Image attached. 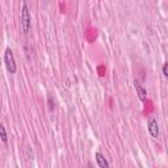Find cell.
<instances>
[{
	"label": "cell",
	"mask_w": 168,
	"mask_h": 168,
	"mask_svg": "<svg viewBox=\"0 0 168 168\" xmlns=\"http://www.w3.org/2000/svg\"><path fill=\"white\" fill-rule=\"evenodd\" d=\"M30 24H32V20H30V15H29L28 5H26V3L24 1L22 9H21V26H22L24 33H29V30H30Z\"/></svg>",
	"instance_id": "cell-1"
},
{
	"label": "cell",
	"mask_w": 168,
	"mask_h": 168,
	"mask_svg": "<svg viewBox=\"0 0 168 168\" xmlns=\"http://www.w3.org/2000/svg\"><path fill=\"white\" fill-rule=\"evenodd\" d=\"M4 62H5V66H7V69H8V71H9L11 74H15L16 72V63H15V58H13V54H12V50L11 49L5 50Z\"/></svg>",
	"instance_id": "cell-2"
},
{
	"label": "cell",
	"mask_w": 168,
	"mask_h": 168,
	"mask_svg": "<svg viewBox=\"0 0 168 168\" xmlns=\"http://www.w3.org/2000/svg\"><path fill=\"white\" fill-rule=\"evenodd\" d=\"M149 131H150V134H151V137H154V138L159 137V126H158V122H156L155 118H150Z\"/></svg>",
	"instance_id": "cell-3"
},
{
	"label": "cell",
	"mask_w": 168,
	"mask_h": 168,
	"mask_svg": "<svg viewBox=\"0 0 168 168\" xmlns=\"http://www.w3.org/2000/svg\"><path fill=\"white\" fill-rule=\"evenodd\" d=\"M134 87H135V89H137V95H138V97L140 99V101H144V100H146V95H147L146 89H144V88L142 87L137 80L134 81Z\"/></svg>",
	"instance_id": "cell-4"
},
{
	"label": "cell",
	"mask_w": 168,
	"mask_h": 168,
	"mask_svg": "<svg viewBox=\"0 0 168 168\" xmlns=\"http://www.w3.org/2000/svg\"><path fill=\"white\" fill-rule=\"evenodd\" d=\"M95 156H96V162H97V164H99L100 168H108L109 167V163L106 162V159L104 158L100 153H96V155Z\"/></svg>",
	"instance_id": "cell-5"
},
{
	"label": "cell",
	"mask_w": 168,
	"mask_h": 168,
	"mask_svg": "<svg viewBox=\"0 0 168 168\" xmlns=\"http://www.w3.org/2000/svg\"><path fill=\"white\" fill-rule=\"evenodd\" d=\"M0 135H1V140H3L4 143H7V133H5V128H4L3 125L0 126Z\"/></svg>",
	"instance_id": "cell-6"
},
{
	"label": "cell",
	"mask_w": 168,
	"mask_h": 168,
	"mask_svg": "<svg viewBox=\"0 0 168 168\" xmlns=\"http://www.w3.org/2000/svg\"><path fill=\"white\" fill-rule=\"evenodd\" d=\"M163 74H164L165 76H168V63H165V65L163 66Z\"/></svg>",
	"instance_id": "cell-7"
}]
</instances>
